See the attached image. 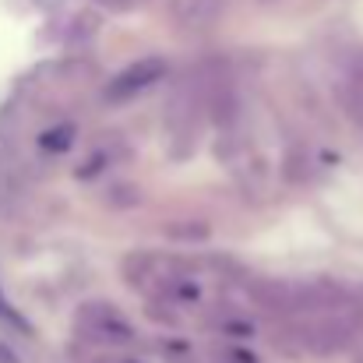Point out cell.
Masks as SVG:
<instances>
[{
    "label": "cell",
    "mask_w": 363,
    "mask_h": 363,
    "mask_svg": "<svg viewBox=\"0 0 363 363\" xmlns=\"http://www.w3.org/2000/svg\"><path fill=\"white\" fill-rule=\"evenodd\" d=\"M92 363H145V360H138V357H99Z\"/></svg>",
    "instance_id": "cell-10"
},
{
    "label": "cell",
    "mask_w": 363,
    "mask_h": 363,
    "mask_svg": "<svg viewBox=\"0 0 363 363\" xmlns=\"http://www.w3.org/2000/svg\"><path fill=\"white\" fill-rule=\"evenodd\" d=\"M339 89H342V92H339L342 106H346L350 117L363 127V46L350 53V60H346V78H342Z\"/></svg>",
    "instance_id": "cell-4"
},
{
    "label": "cell",
    "mask_w": 363,
    "mask_h": 363,
    "mask_svg": "<svg viewBox=\"0 0 363 363\" xmlns=\"http://www.w3.org/2000/svg\"><path fill=\"white\" fill-rule=\"evenodd\" d=\"M353 363H363V353H357V357H353Z\"/></svg>",
    "instance_id": "cell-11"
},
{
    "label": "cell",
    "mask_w": 363,
    "mask_h": 363,
    "mask_svg": "<svg viewBox=\"0 0 363 363\" xmlns=\"http://www.w3.org/2000/svg\"><path fill=\"white\" fill-rule=\"evenodd\" d=\"M0 363H21L18 360V353H14L7 342H0Z\"/></svg>",
    "instance_id": "cell-9"
},
{
    "label": "cell",
    "mask_w": 363,
    "mask_h": 363,
    "mask_svg": "<svg viewBox=\"0 0 363 363\" xmlns=\"http://www.w3.org/2000/svg\"><path fill=\"white\" fill-rule=\"evenodd\" d=\"M205 233H208L205 226H169V237H180V240H198Z\"/></svg>",
    "instance_id": "cell-8"
},
{
    "label": "cell",
    "mask_w": 363,
    "mask_h": 363,
    "mask_svg": "<svg viewBox=\"0 0 363 363\" xmlns=\"http://www.w3.org/2000/svg\"><path fill=\"white\" fill-rule=\"evenodd\" d=\"M226 14V0H169V18L184 32H208Z\"/></svg>",
    "instance_id": "cell-3"
},
{
    "label": "cell",
    "mask_w": 363,
    "mask_h": 363,
    "mask_svg": "<svg viewBox=\"0 0 363 363\" xmlns=\"http://www.w3.org/2000/svg\"><path fill=\"white\" fill-rule=\"evenodd\" d=\"M0 321H11V325H14L21 335H28V321H25V318H21V314H18L11 303H4V300H0Z\"/></svg>",
    "instance_id": "cell-7"
},
{
    "label": "cell",
    "mask_w": 363,
    "mask_h": 363,
    "mask_svg": "<svg viewBox=\"0 0 363 363\" xmlns=\"http://www.w3.org/2000/svg\"><path fill=\"white\" fill-rule=\"evenodd\" d=\"M162 74H166V64H162L159 57H145V60L127 64L121 74L106 85V103H127V99H134V96L148 92Z\"/></svg>",
    "instance_id": "cell-2"
},
{
    "label": "cell",
    "mask_w": 363,
    "mask_h": 363,
    "mask_svg": "<svg viewBox=\"0 0 363 363\" xmlns=\"http://www.w3.org/2000/svg\"><path fill=\"white\" fill-rule=\"evenodd\" d=\"M74 335L89 346H127L134 342V328L123 318V311H117L106 300H89L74 311Z\"/></svg>",
    "instance_id": "cell-1"
},
{
    "label": "cell",
    "mask_w": 363,
    "mask_h": 363,
    "mask_svg": "<svg viewBox=\"0 0 363 363\" xmlns=\"http://www.w3.org/2000/svg\"><path fill=\"white\" fill-rule=\"evenodd\" d=\"M71 134H74V127H71V123H67V127H53L50 134H43V141H39V145H43L46 152H60V148H67V145H71Z\"/></svg>",
    "instance_id": "cell-6"
},
{
    "label": "cell",
    "mask_w": 363,
    "mask_h": 363,
    "mask_svg": "<svg viewBox=\"0 0 363 363\" xmlns=\"http://www.w3.org/2000/svg\"><path fill=\"white\" fill-rule=\"evenodd\" d=\"M208 325H212V328H219V332H226V335H254V325H250V321H243V314L226 311V307L212 311Z\"/></svg>",
    "instance_id": "cell-5"
}]
</instances>
